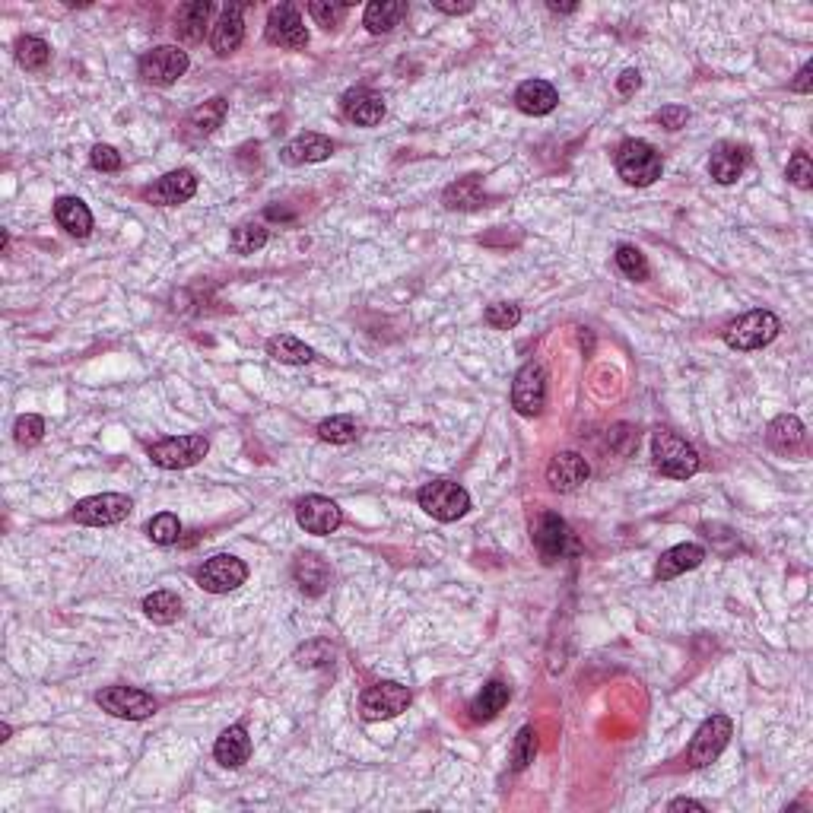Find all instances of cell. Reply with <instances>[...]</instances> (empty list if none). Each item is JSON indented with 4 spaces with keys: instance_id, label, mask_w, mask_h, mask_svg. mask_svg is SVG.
Listing matches in <instances>:
<instances>
[{
    "instance_id": "30bf717a",
    "label": "cell",
    "mask_w": 813,
    "mask_h": 813,
    "mask_svg": "<svg viewBox=\"0 0 813 813\" xmlns=\"http://www.w3.org/2000/svg\"><path fill=\"white\" fill-rule=\"evenodd\" d=\"M96 702L102 712L128 721H143L159 709V702L150 693L137 690V686H105L102 693H96Z\"/></svg>"
},
{
    "instance_id": "603a6c76",
    "label": "cell",
    "mask_w": 813,
    "mask_h": 813,
    "mask_svg": "<svg viewBox=\"0 0 813 813\" xmlns=\"http://www.w3.org/2000/svg\"><path fill=\"white\" fill-rule=\"evenodd\" d=\"M54 220L74 239H86L93 232V210H89L80 197H58L54 201Z\"/></svg>"
},
{
    "instance_id": "ffe728a7",
    "label": "cell",
    "mask_w": 813,
    "mask_h": 813,
    "mask_svg": "<svg viewBox=\"0 0 813 813\" xmlns=\"http://www.w3.org/2000/svg\"><path fill=\"white\" fill-rule=\"evenodd\" d=\"M334 153V140L324 134H299L283 147L280 159L286 166H309V162H324Z\"/></svg>"
},
{
    "instance_id": "c3c4849f",
    "label": "cell",
    "mask_w": 813,
    "mask_h": 813,
    "mask_svg": "<svg viewBox=\"0 0 813 813\" xmlns=\"http://www.w3.org/2000/svg\"><path fill=\"white\" fill-rule=\"evenodd\" d=\"M432 7L442 10V13H448V16H461V13H471V10H474L471 0H461V4H448V0H432Z\"/></svg>"
},
{
    "instance_id": "cb8c5ba5",
    "label": "cell",
    "mask_w": 813,
    "mask_h": 813,
    "mask_svg": "<svg viewBox=\"0 0 813 813\" xmlns=\"http://www.w3.org/2000/svg\"><path fill=\"white\" fill-rule=\"evenodd\" d=\"M293 578H296V585L309 594V598H318V594H324L331 585V569L321 556L302 553V556H296V563H293Z\"/></svg>"
},
{
    "instance_id": "ab89813d",
    "label": "cell",
    "mask_w": 813,
    "mask_h": 813,
    "mask_svg": "<svg viewBox=\"0 0 813 813\" xmlns=\"http://www.w3.org/2000/svg\"><path fill=\"white\" fill-rule=\"evenodd\" d=\"M534 756H537V731L531 725H525V728L518 731L515 747H512V769L515 772L528 769L534 763Z\"/></svg>"
},
{
    "instance_id": "7dc6e473",
    "label": "cell",
    "mask_w": 813,
    "mask_h": 813,
    "mask_svg": "<svg viewBox=\"0 0 813 813\" xmlns=\"http://www.w3.org/2000/svg\"><path fill=\"white\" fill-rule=\"evenodd\" d=\"M642 86V74L639 70H623L620 80H617V89H620V96H632L636 89Z\"/></svg>"
},
{
    "instance_id": "4dcf8cb0",
    "label": "cell",
    "mask_w": 813,
    "mask_h": 813,
    "mask_svg": "<svg viewBox=\"0 0 813 813\" xmlns=\"http://www.w3.org/2000/svg\"><path fill=\"white\" fill-rule=\"evenodd\" d=\"M267 356L277 359V363H283V366H309L315 359V350L293 334H277L267 340Z\"/></svg>"
},
{
    "instance_id": "44dd1931",
    "label": "cell",
    "mask_w": 813,
    "mask_h": 813,
    "mask_svg": "<svg viewBox=\"0 0 813 813\" xmlns=\"http://www.w3.org/2000/svg\"><path fill=\"white\" fill-rule=\"evenodd\" d=\"M213 756H216V763H220L223 769H239L248 763V756H251V737L242 725H232L226 728L220 737H216V744H213Z\"/></svg>"
},
{
    "instance_id": "7c38bea8",
    "label": "cell",
    "mask_w": 813,
    "mask_h": 813,
    "mask_svg": "<svg viewBox=\"0 0 813 813\" xmlns=\"http://www.w3.org/2000/svg\"><path fill=\"white\" fill-rule=\"evenodd\" d=\"M245 578H248V566L232 553H216V556L207 559L201 569H197V585H201L204 591H210V594L236 591L239 585H245Z\"/></svg>"
},
{
    "instance_id": "74e56055",
    "label": "cell",
    "mask_w": 813,
    "mask_h": 813,
    "mask_svg": "<svg viewBox=\"0 0 813 813\" xmlns=\"http://www.w3.org/2000/svg\"><path fill=\"white\" fill-rule=\"evenodd\" d=\"M318 436L331 445H350V442H356L359 429H356L353 417H331V420L318 423Z\"/></svg>"
},
{
    "instance_id": "e0dca14e",
    "label": "cell",
    "mask_w": 813,
    "mask_h": 813,
    "mask_svg": "<svg viewBox=\"0 0 813 813\" xmlns=\"http://www.w3.org/2000/svg\"><path fill=\"white\" fill-rule=\"evenodd\" d=\"M340 112L347 121L359 124V128H375V124L385 118V99L378 96L375 89L356 86V89H347V93H343Z\"/></svg>"
},
{
    "instance_id": "60d3db41",
    "label": "cell",
    "mask_w": 813,
    "mask_h": 813,
    "mask_svg": "<svg viewBox=\"0 0 813 813\" xmlns=\"http://www.w3.org/2000/svg\"><path fill=\"white\" fill-rule=\"evenodd\" d=\"M483 321L496 331H512V328H518V321H521V309L515 302H496L483 312Z\"/></svg>"
},
{
    "instance_id": "ac0fdd59",
    "label": "cell",
    "mask_w": 813,
    "mask_h": 813,
    "mask_svg": "<svg viewBox=\"0 0 813 813\" xmlns=\"http://www.w3.org/2000/svg\"><path fill=\"white\" fill-rule=\"evenodd\" d=\"M245 4H229L223 7L220 20L213 23L210 29V48L220 58H229L232 51H239V45L245 42Z\"/></svg>"
},
{
    "instance_id": "3957f363",
    "label": "cell",
    "mask_w": 813,
    "mask_h": 813,
    "mask_svg": "<svg viewBox=\"0 0 813 813\" xmlns=\"http://www.w3.org/2000/svg\"><path fill=\"white\" fill-rule=\"evenodd\" d=\"M417 499H420V509L426 515H432L436 521H445V525L471 512V493L455 480H432L417 493Z\"/></svg>"
},
{
    "instance_id": "1f68e13d",
    "label": "cell",
    "mask_w": 813,
    "mask_h": 813,
    "mask_svg": "<svg viewBox=\"0 0 813 813\" xmlns=\"http://www.w3.org/2000/svg\"><path fill=\"white\" fill-rule=\"evenodd\" d=\"M509 699H512L509 686H505L502 680H490L477 693V699L471 702V718L474 721H493L505 706H509Z\"/></svg>"
},
{
    "instance_id": "484cf974",
    "label": "cell",
    "mask_w": 813,
    "mask_h": 813,
    "mask_svg": "<svg viewBox=\"0 0 813 813\" xmlns=\"http://www.w3.org/2000/svg\"><path fill=\"white\" fill-rule=\"evenodd\" d=\"M210 13H213L210 0H191V4H182V7H178V13H175V35L182 42H188V45L201 42Z\"/></svg>"
},
{
    "instance_id": "8d00e7d4",
    "label": "cell",
    "mask_w": 813,
    "mask_h": 813,
    "mask_svg": "<svg viewBox=\"0 0 813 813\" xmlns=\"http://www.w3.org/2000/svg\"><path fill=\"white\" fill-rule=\"evenodd\" d=\"M147 534H150L153 544L172 547V544H178V537H182V521H178V515H172V512H159V515L150 518Z\"/></svg>"
},
{
    "instance_id": "4316f807",
    "label": "cell",
    "mask_w": 813,
    "mask_h": 813,
    "mask_svg": "<svg viewBox=\"0 0 813 813\" xmlns=\"http://www.w3.org/2000/svg\"><path fill=\"white\" fill-rule=\"evenodd\" d=\"M747 166V153L744 147H734V143H718L709 159V175L718 185H734Z\"/></svg>"
},
{
    "instance_id": "816d5d0a",
    "label": "cell",
    "mask_w": 813,
    "mask_h": 813,
    "mask_svg": "<svg viewBox=\"0 0 813 813\" xmlns=\"http://www.w3.org/2000/svg\"><path fill=\"white\" fill-rule=\"evenodd\" d=\"M553 13H575V4H550Z\"/></svg>"
},
{
    "instance_id": "2e32d148",
    "label": "cell",
    "mask_w": 813,
    "mask_h": 813,
    "mask_svg": "<svg viewBox=\"0 0 813 813\" xmlns=\"http://www.w3.org/2000/svg\"><path fill=\"white\" fill-rule=\"evenodd\" d=\"M194 194H197V175L191 169H175L143 191V197L156 207H178V204L191 201Z\"/></svg>"
},
{
    "instance_id": "f35d334b",
    "label": "cell",
    "mask_w": 813,
    "mask_h": 813,
    "mask_svg": "<svg viewBox=\"0 0 813 813\" xmlns=\"http://www.w3.org/2000/svg\"><path fill=\"white\" fill-rule=\"evenodd\" d=\"M617 267L623 270L629 280H636V283H645L648 274H652V270H648L645 255H642L636 245H620L617 248Z\"/></svg>"
},
{
    "instance_id": "f907efd6",
    "label": "cell",
    "mask_w": 813,
    "mask_h": 813,
    "mask_svg": "<svg viewBox=\"0 0 813 813\" xmlns=\"http://www.w3.org/2000/svg\"><path fill=\"white\" fill-rule=\"evenodd\" d=\"M667 810H706V804L702 801H693V798H677L667 804Z\"/></svg>"
},
{
    "instance_id": "ee69618b",
    "label": "cell",
    "mask_w": 813,
    "mask_h": 813,
    "mask_svg": "<svg viewBox=\"0 0 813 813\" xmlns=\"http://www.w3.org/2000/svg\"><path fill=\"white\" fill-rule=\"evenodd\" d=\"M788 182L798 185L801 191L813 188V166H810V156L804 150L788 159Z\"/></svg>"
},
{
    "instance_id": "7402d4cb",
    "label": "cell",
    "mask_w": 813,
    "mask_h": 813,
    "mask_svg": "<svg viewBox=\"0 0 813 813\" xmlns=\"http://www.w3.org/2000/svg\"><path fill=\"white\" fill-rule=\"evenodd\" d=\"M702 559H706V550H702L699 544H677V547L661 553L658 566H655V578L658 582H671V578L696 569Z\"/></svg>"
},
{
    "instance_id": "8fae6325",
    "label": "cell",
    "mask_w": 813,
    "mask_h": 813,
    "mask_svg": "<svg viewBox=\"0 0 813 813\" xmlns=\"http://www.w3.org/2000/svg\"><path fill=\"white\" fill-rule=\"evenodd\" d=\"M188 51H182L178 45H159L153 51H147L140 58V77L143 83H153V86H172L178 77H185L188 70Z\"/></svg>"
},
{
    "instance_id": "b9f144b4",
    "label": "cell",
    "mask_w": 813,
    "mask_h": 813,
    "mask_svg": "<svg viewBox=\"0 0 813 813\" xmlns=\"http://www.w3.org/2000/svg\"><path fill=\"white\" fill-rule=\"evenodd\" d=\"M42 436H45V420L35 417V413H26V417H20L13 426V439H16V445H23V448L39 445Z\"/></svg>"
},
{
    "instance_id": "ba28073f",
    "label": "cell",
    "mask_w": 813,
    "mask_h": 813,
    "mask_svg": "<svg viewBox=\"0 0 813 813\" xmlns=\"http://www.w3.org/2000/svg\"><path fill=\"white\" fill-rule=\"evenodd\" d=\"M731 734H734V725H731V718H728V715H712V718L702 721L699 731H696L693 740H690V753H686V760H690V766L702 769V766L715 763L718 756L725 753Z\"/></svg>"
},
{
    "instance_id": "9c48e42d",
    "label": "cell",
    "mask_w": 813,
    "mask_h": 813,
    "mask_svg": "<svg viewBox=\"0 0 813 813\" xmlns=\"http://www.w3.org/2000/svg\"><path fill=\"white\" fill-rule=\"evenodd\" d=\"M410 706V690L397 680H382L359 696V712L366 721H391Z\"/></svg>"
},
{
    "instance_id": "f5cc1de1",
    "label": "cell",
    "mask_w": 813,
    "mask_h": 813,
    "mask_svg": "<svg viewBox=\"0 0 813 813\" xmlns=\"http://www.w3.org/2000/svg\"><path fill=\"white\" fill-rule=\"evenodd\" d=\"M10 734H13V728L4 721V725H0V740H10Z\"/></svg>"
},
{
    "instance_id": "d4e9b609",
    "label": "cell",
    "mask_w": 813,
    "mask_h": 813,
    "mask_svg": "<svg viewBox=\"0 0 813 813\" xmlns=\"http://www.w3.org/2000/svg\"><path fill=\"white\" fill-rule=\"evenodd\" d=\"M559 102V93L547 83V80H528V83H521L515 89V105H518V112H525V115H550L553 108Z\"/></svg>"
},
{
    "instance_id": "6da1fadb",
    "label": "cell",
    "mask_w": 813,
    "mask_h": 813,
    "mask_svg": "<svg viewBox=\"0 0 813 813\" xmlns=\"http://www.w3.org/2000/svg\"><path fill=\"white\" fill-rule=\"evenodd\" d=\"M664 172L661 153L648 140H623L617 150V175L626 185L648 188L655 185Z\"/></svg>"
},
{
    "instance_id": "f6af8a7d",
    "label": "cell",
    "mask_w": 813,
    "mask_h": 813,
    "mask_svg": "<svg viewBox=\"0 0 813 813\" xmlns=\"http://www.w3.org/2000/svg\"><path fill=\"white\" fill-rule=\"evenodd\" d=\"M89 162H93V169H99V172H118L121 153L115 147H108V143H96L93 153H89Z\"/></svg>"
},
{
    "instance_id": "8992f818",
    "label": "cell",
    "mask_w": 813,
    "mask_h": 813,
    "mask_svg": "<svg viewBox=\"0 0 813 813\" xmlns=\"http://www.w3.org/2000/svg\"><path fill=\"white\" fill-rule=\"evenodd\" d=\"M134 512V502L121 493H99V496H89V499H80L74 505V512L70 518L77 521V525H86V528H108V525H121L124 518Z\"/></svg>"
},
{
    "instance_id": "836d02e7",
    "label": "cell",
    "mask_w": 813,
    "mask_h": 813,
    "mask_svg": "<svg viewBox=\"0 0 813 813\" xmlns=\"http://www.w3.org/2000/svg\"><path fill=\"white\" fill-rule=\"evenodd\" d=\"M143 613H147L153 623L169 626L182 617V598H178L175 591H153L143 598Z\"/></svg>"
},
{
    "instance_id": "9a60e30c",
    "label": "cell",
    "mask_w": 813,
    "mask_h": 813,
    "mask_svg": "<svg viewBox=\"0 0 813 813\" xmlns=\"http://www.w3.org/2000/svg\"><path fill=\"white\" fill-rule=\"evenodd\" d=\"M534 550L537 556L544 559L547 566L559 563V559L566 556V547H569V525L563 518H559L556 512H544L537 518V525H534Z\"/></svg>"
},
{
    "instance_id": "bcb514c9",
    "label": "cell",
    "mask_w": 813,
    "mask_h": 813,
    "mask_svg": "<svg viewBox=\"0 0 813 813\" xmlns=\"http://www.w3.org/2000/svg\"><path fill=\"white\" fill-rule=\"evenodd\" d=\"M658 121L667 131H680V128H686V121H690V112H686L683 105H667L658 112Z\"/></svg>"
},
{
    "instance_id": "277c9868",
    "label": "cell",
    "mask_w": 813,
    "mask_h": 813,
    "mask_svg": "<svg viewBox=\"0 0 813 813\" xmlns=\"http://www.w3.org/2000/svg\"><path fill=\"white\" fill-rule=\"evenodd\" d=\"M782 331V321L775 318L772 312L766 309H756V312H747L740 315L737 321H731L725 328V343L731 350H760L766 343H772Z\"/></svg>"
},
{
    "instance_id": "d6986e66",
    "label": "cell",
    "mask_w": 813,
    "mask_h": 813,
    "mask_svg": "<svg viewBox=\"0 0 813 813\" xmlns=\"http://www.w3.org/2000/svg\"><path fill=\"white\" fill-rule=\"evenodd\" d=\"M588 474H591V467L578 451H559V455H553V461L547 464V483L556 493L578 490V486L588 480Z\"/></svg>"
},
{
    "instance_id": "83f0119b",
    "label": "cell",
    "mask_w": 813,
    "mask_h": 813,
    "mask_svg": "<svg viewBox=\"0 0 813 813\" xmlns=\"http://www.w3.org/2000/svg\"><path fill=\"white\" fill-rule=\"evenodd\" d=\"M804 439H807V429L798 417H779L772 420L769 429H766V442L772 451H779V455H794V451L804 448Z\"/></svg>"
},
{
    "instance_id": "f546056e",
    "label": "cell",
    "mask_w": 813,
    "mask_h": 813,
    "mask_svg": "<svg viewBox=\"0 0 813 813\" xmlns=\"http://www.w3.org/2000/svg\"><path fill=\"white\" fill-rule=\"evenodd\" d=\"M407 16V4L404 0H372L363 13V26L372 32V35H385L391 32L397 23H401Z\"/></svg>"
},
{
    "instance_id": "f1b7e54d",
    "label": "cell",
    "mask_w": 813,
    "mask_h": 813,
    "mask_svg": "<svg viewBox=\"0 0 813 813\" xmlns=\"http://www.w3.org/2000/svg\"><path fill=\"white\" fill-rule=\"evenodd\" d=\"M226 112H229V102H226L223 96H213L210 102L197 105L194 112H188L185 128H188L191 134H197V137H210L216 128H223Z\"/></svg>"
},
{
    "instance_id": "52a82bcc",
    "label": "cell",
    "mask_w": 813,
    "mask_h": 813,
    "mask_svg": "<svg viewBox=\"0 0 813 813\" xmlns=\"http://www.w3.org/2000/svg\"><path fill=\"white\" fill-rule=\"evenodd\" d=\"M207 451H210L207 436H172L150 445V461L162 467V471H185V467L204 461Z\"/></svg>"
},
{
    "instance_id": "681fc988",
    "label": "cell",
    "mask_w": 813,
    "mask_h": 813,
    "mask_svg": "<svg viewBox=\"0 0 813 813\" xmlns=\"http://www.w3.org/2000/svg\"><path fill=\"white\" fill-rule=\"evenodd\" d=\"M810 74H813V64H804V67H801V74H798V80L791 83V93L807 96V93H810Z\"/></svg>"
},
{
    "instance_id": "d6a6232c",
    "label": "cell",
    "mask_w": 813,
    "mask_h": 813,
    "mask_svg": "<svg viewBox=\"0 0 813 813\" xmlns=\"http://www.w3.org/2000/svg\"><path fill=\"white\" fill-rule=\"evenodd\" d=\"M445 207L451 210H477L486 204V194L480 191V178L477 175H467L461 182H455L451 188H445Z\"/></svg>"
},
{
    "instance_id": "7bdbcfd3",
    "label": "cell",
    "mask_w": 813,
    "mask_h": 813,
    "mask_svg": "<svg viewBox=\"0 0 813 813\" xmlns=\"http://www.w3.org/2000/svg\"><path fill=\"white\" fill-rule=\"evenodd\" d=\"M350 4H334V0H312L309 4V13H312V20L324 29H334L340 26V20L347 16Z\"/></svg>"
},
{
    "instance_id": "5bb4252c",
    "label": "cell",
    "mask_w": 813,
    "mask_h": 813,
    "mask_svg": "<svg viewBox=\"0 0 813 813\" xmlns=\"http://www.w3.org/2000/svg\"><path fill=\"white\" fill-rule=\"evenodd\" d=\"M267 42L277 48L299 51L309 45V29H305L302 16L293 4H280L267 16Z\"/></svg>"
},
{
    "instance_id": "7a4b0ae2",
    "label": "cell",
    "mask_w": 813,
    "mask_h": 813,
    "mask_svg": "<svg viewBox=\"0 0 813 813\" xmlns=\"http://www.w3.org/2000/svg\"><path fill=\"white\" fill-rule=\"evenodd\" d=\"M652 458L658 471L671 480H690L699 471V451L671 429H658L652 436Z\"/></svg>"
},
{
    "instance_id": "4fadbf2b",
    "label": "cell",
    "mask_w": 813,
    "mask_h": 813,
    "mask_svg": "<svg viewBox=\"0 0 813 813\" xmlns=\"http://www.w3.org/2000/svg\"><path fill=\"white\" fill-rule=\"evenodd\" d=\"M296 521L305 534L324 537V534H334L343 525V512L328 496H305L296 502Z\"/></svg>"
},
{
    "instance_id": "d590c367",
    "label": "cell",
    "mask_w": 813,
    "mask_h": 813,
    "mask_svg": "<svg viewBox=\"0 0 813 813\" xmlns=\"http://www.w3.org/2000/svg\"><path fill=\"white\" fill-rule=\"evenodd\" d=\"M16 61L26 70H42L51 61V48L39 35H26V39L16 42Z\"/></svg>"
},
{
    "instance_id": "5b68a950",
    "label": "cell",
    "mask_w": 813,
    "mask_h": 813,
    "mask_svg": "<svg viewBox=\"0 0 813 813\" xmlns=\"http://www.w3.org/2000/svg\"><path fill=\"white\" fill-rule=\"evenodd\" d=\"M512 407L521 417H540L547 407V369L544 363H525L518 372H515V382H512Z\"/></svg>"
},
{
    "instance_id": "e575fe53",
    "label": "cell",
    "mask_w": 813,
    "mask_h": 813,
    "mask_svg": "<svg viewBox=\"0 0 813 813\" xmlns=\"http://www.w3.org/2000/svg\"><path fill=\"white\" fill-rule=\"evenodd\" d=\"M264 245H267V226L261 223H242L232 229L229 236V248L236 251V255H255Z\"/></svg>"
}]
</instances>
